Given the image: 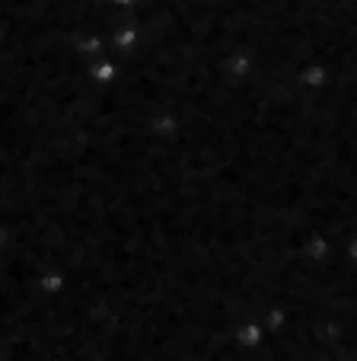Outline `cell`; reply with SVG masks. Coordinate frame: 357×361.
<instances>
[{"mask_svg":"<svg viewBox=\"0 0 357 361\" xmlns=\"http://www.w3.org/2000/svg\"><path fill=\"white\" fill-rule=\"evenodd\" d=\"M258 339V333L256 329H246V336H243V342H256Z\"/></svg>","mask_w":357,"mask_h":361,"instance_id":"6da1fadb","label":"cell"}]
</instances>
